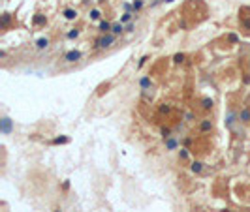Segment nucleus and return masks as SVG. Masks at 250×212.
<instances>
[{
	"instance_id": "nucleus-6",
	"label": "nucleus",
	"mask_w": 250,
	"mask_h": 212,
	"mask_svg": "<svg viewBox=\"0 0 250 212\" xmlns=\"http://www.w3.org/2000/svg\"><path fill=\"white\" fill-rule=\"evenodd\" d=\"M237 115H239V120H241L243 124H248L250 122V111L248 109H241Z\"/></svg>"
},
{
	"instance_id": "nucleus-1",
	"label": "nucleus",
	"mask_w": 250,
	"mask_h": 212,
	"mask_svg": "<svg viewBox=\"0 0 250 212\" xmlns=\"http://www.w3.org/2000/svg\"><path fill=\"white\" fill-rule=\"evenodd\" d=\"M115 43V34L109 32V34H104L102 38H98L94 41V49H105V47H111Z\"/></svg>"
},
{
	"instance_id": "nucleus-29",
	"label": "nucleus",
	"mask_w": 250,
	"mask_h": 212,
	"mask_svg": "<svg viewBox=\"0 0 250 212\" xmlns=\"http://www.w3.org/2000/svg\"><path fill=\"white\" fill-rule=\"evenodd\" d=\"M220 212H231V210H229V208H222Z\"/></svg>"
},
{
	"instance_id": "nucleus-17",
	"label": "nucleus",
	"mask_w": 250,
	"mask_h": 212,
	"mask_svg": "<svg viewBox=\"0 0 250 212\" xmlns=\"http://www.w3.org/2000/svg\"><path fill=\"white\" fill-rule=\"evenodd\" d=\"M9 21H12L9 13H4V15H2V21H0V28H6L8 24H9Z\"/></svg>"
},
{
	"instance_id": "nucleus-11",
	"label": "nucleus",
	"mask_w": 250,
	"mask_h": 212,
	"mask_svg": "<svg viewBox=\"0 0 250 212\" xmlns=\"http://www.w3.org/2000/svg\"><path fill=\"white\" fill-rule=\"evenodd\" d=\"M200 130H201V132H211V130H213V122H211V120H201Z\"/></svg>"
},
{
	"instance_id": "nucleus-15",
	"label": "nucleus",
	"mask_w": 250,
	"mask_h": 212,
	"mask_svg": "<svg viewBox=\"0 0 250 212\" xmlns=\"http://www.w3.org/2000/svg\"><path fill=\"white\" fill-rule=\"evenodd\" d=\"M124 30H126V28L122 27V23H119V24H113V28H111V32H113L115 36H119V34H122V32H124Z\"/></svg>"
},
{
	"instance_id": "nucleus-32",
	"label": "nucleus",
	"mask_w": 250,
	"mask_h": 212,
	"mask_svg": "<svg viewBox=\"0 0 250 212\" xmlns=\"http://www.w3.org/2000/svg\"><path fill=\"white\" fill-rule=\"evenodd\" d=\"M98 2H105V0H98Z\"/></svg>"
},
{
	"instance_id": "nucleus-25",
	"label": "nucleus",
	"mask_w": 250,
	"mask_h": 212,
	"mask_svg": "<svg viewBox=\"0 0 250 212\" xmlns=\"http://www.w3.org/2000/svg\"><path fill=\"white\" fill-rule=\"evenodd\" d=\"M147 60H149V56H147V55H145V56H141V60H139V64H137V68L145 66V62H147Z\"/></svg>"
},
{
	"instance_id": "nucleus-12",
	"label": "nucleus",
	"mask_w": 250,
	"mask_h": 212,
	"mask_svg": "<svg viewBox=\"0 0 250 212\" xmlns=\"http://www.w3.org/2000/svg\"><path fill=\"white\" fill-rule=\"evenodd\" d=\"M66 143H70V137H66V135H62V137H55L53 141H51V144H66Z\"/></svg>"
},
{
	"instance_id": "nucleus-3",
	"label": "nucleus",
	"mask_w": 250,
	"mask_h": 212,
	"mask_svg": "<svg viewBox=\"0 0 250 212\" xmlns=\"http://www.w3.org/2000/svg\"><path fill=\"white\" fill-rule=\"evenodd\" d=\"M81 56H83V53L81 51H68V53L64 55V60L66 62H77V60H81Z\"/></svg>"
},
{
	"instance_id": "nucleus-31",
	"label": "nucleus",
	"mask_w": 250,
	"mask_h": 212,
	"mask_svg": "<svg viewBox=\"0 0 250 212\" xmlns=\"http://www.w3.org/2000/svg\"><path fill=\"white\" fill-rule=\"evenodd\" d=\"M164 2H173V0H164Z\"/></svg>"
},
{
	"instance_id": "nucleus-10",
	"label": "nucleus",
	"mask_w": 250,
	"mask_h": 212,
	"mask_svg": "<svg viewBox=\"0 0 250 212\" xmlns=\"http://www.w3.org/2000/svg\"><path fill=\"white\" fill-rule=\"evenodd\" d=\"M45 21H47V19H45V15L38 13V15L34 17V21H32V23H34V27H42V24H45Z\"/></svg>"
},
{
	"instance_id": "nucleus-22",
	"label": "nucleus",
	"mask_w": 250,
	"mask_h": 212,
	"mask_svg": "<svg viewBox=\"0 0 250 212\" xmlns=\"http://www.w3.org/2000/svg\"><path fill=\"white\" fill-rule=\"evenodd\" d=\"M132 6H134V11H139V9L143 8V0H135Z\"/></svg>"
},
{
	"instance_id": "nucleus-23",
	"label": "nucleus",
	"mask_w": 250,
	"mask_h": 212,
	"mask_svg": "<svg viewBox=\"0 0 250 212\" xmlns=\"http://www.w3.org/2000/svg\"><path fill=\"white\" fill-rule=\"evenodd\" d=\"M66 36H68V40H75V38L79 36V30H70V32L66 34Z\"/></svg>"
},
{
	"instance_id": "nucleus-13",
	"label": "nucleus",
	"mask_w": 250,
	"mask_h": 212,
	"mask_svg": "<svg viewBox=\"0 0 250 212\" xmlns=\"http://www.w3.org/2000/svg\"><path fill=\"white\" fill-rule=\"evenodd\" d=\"M190 169H192V173H201L203 171V163L201 162H192Z\"/></svg>"
},
{
	"instance_id": "nucleus-4",
	"label": "nucleus",
	"mask_w": 250,
	"mask_h": 212,
	"mask_svg": "<svg viewBox=\"0 0 250 212\" xmlns=\"http://www.w3.org/2000/svg\"><path fill=\"white\" fill-rule=\"evenodd\" d=\"M164 144H166V150H175L179 147V141L175 137H167V139H164Z\"/></svg>"
},
{
	"instance_id": "nucleus-30",
	"label": "nucleus",
	"mask_w": 250,
	"mask_h": 212,
	"mask_svg": "<svg viewBox=\"0 0 250 212\" xmlns=\"http://www.w3.org/2000/svg\"><path fill=\"white\" fill-rule=\"evenodd\" d=\"M55 212H62V210H60V208H57V210H55Z\"/></svg>"
},
{
	"instance_id": "nucleus-5",
	"label": "nucleus",
	"mask_w": 250,
	"mask_h": 212,
	"mask_svg": "<svg viewBox=\"0 0 250 212\" xmlns=\"http://www.w3.org/2000/svg\"><path fill=\"white\" fill-rule=\"evenodd\" d=\"M235 118H239V115H235L233 111H228V115H226V126H228V128H233Z\"/></svg>"
},
{
	"instance_id": "nucleus-7",
	"label": "nucleus",
	"mask_w": 250,
	"mask_h": 212,
	"mask_svg": "<svg viewBox=\"0 0 250 212\" xmlns=\"http://www.w3.org/2000/svg\"><path fill=\"white\" fill-rule=\"evenodd\" d=\"M111 28H113V24H111L109 21H102V23H100V32L109 34V32H111Z\"/></svg>"
},
{
	"instance_id": "nucleus-28",
	"label": "nucleus",
	"mask_w": 250,
	"mask_h": 212,
	"mask_svg": "<svg viewBox=\"0 0 250 212\" xmlns=\"http://www.w3.org/2000/svg\"><path fill=\"white\" fill-rule=\"evenodd\" d=\"M229 41H233V43H235V41H237V36L231 34V36H229Z\"/></svg>"
},
{
	"instance_id": "nucleus-26",
	"label": "nucleus",
	"mask_w": 250,
	"mask_h": 212,
	"mask_svg": "<svg viewBox=\"0 0 250 212\" xmlns=\"http://www.w3.org/2000/svg\"><path fill=\"white\" fill-rule=\"evenodd\" d=\"M126 32H134V23H128V24H126Z\"/></svg>"
},
{
	"instance_id": "nucleus-2",
	"label": "nucleus",
	"mask_w": 250,
	"mask_h": 212,
	"mask_svg": "<svg viewBox=\"0 0 250 212\" xmlns=\"http://www.w3.org/2000/svg\"><path fill=\"white\" fill-rule=\"evenodd\" d=\"M12 130H13V122L9 120L8 116H4L2 120H0V132H2L4 135H8V133H12Z\"/></svg>"
},
{
	"instance_id": "nucleus-24",
	"label": "nucleus",
	"mask_w": 250,
	"mask_h": 212,
	"mask_svg": "<svg viewBox=\"0 0 250 212\" xmlns=\"http://www.w3.org/2000/svg\"><path fill=\"white\" fill-rule=\"evenodd\" d=\"M162 137H164V139L171 137V130H169V128H162Z\"/></svg>"
},
{
	"instance_id": "nucleus-8",
	"label": "nucleus",
	"mask_w": 250,
	"mask_h": 212,
	"mask_svg": "<svg viewBox=\"0 0 250 212\" xmlns=\"http://www.w3.org/2000/svg\"><path fill=\"white\" fill-rule=\"evenodd\" d=\"M139 86H141V90H147V88L152 86V83H151L149 77H141V79H139Z\"/></svg>"
},
{
	"instance_id": "nucleus-18",
	"label": "nucleus",
	"mask_w": 250,
	"mask_h": 212,
	"mask_svg": "<svg viewBox=\"0 0 250 212\" xmlns=\"http://www.w3.org/2000/svg\"><path fill=\"white\" fill-rule=\"evenodd\" d=\"M201 105H203V109H213V100H209V98H203L201 100Z\"/></svg>"
},
{
	"instance_id": "nucleus-14",
	"label": "nucleus",
	"mask_w": 250,
	"mask_h": 212,
	"mask_svg": "<svg viewBox=\"0 0 250 212\" xmlns=\"http://www.w3.org/2000/svg\"><path fill=\"white\" fill-rule=\"evenodd\" d=\"M179 160H182V162H188V160H190V152H188L186 148H181V150H179Z\"/></svg>"
},
{
	"instance_id": "nucleus-9",
	"label": "nucleus",
	"mask_w": 250,
	"mask_h": 212,
	"mask_svg": "<svg viewBox=\"0 0 250 212\" xmlns=\"http://www.w3.org/2000/svg\"><path fill=\"white\" fill-rule=\"evenodd\" d=\"M64 17L68 19V21H73L75 17H77V11H75V9H71V8H66V9H64Z\"/></svg>"
},
{
	"instance_id": "nucleus-27",
	"label": "nucleus",
	"mask_w": 250,
	"mask_h": 212,
	"mask_svg": "<svg viewBox=\"0 0 250 212\" xmlns=\"http://www.w3.org/2000/svg\"><path fill=\"white\" fill-rule=\"evenodd\" d=\"M68 188H70V182H68V180H64V182H62V190H68Z\"/></svg>"
},
{
	"instance_id": "nucleus-16",
	"label": "nucleus",
	"mask_w": 250,
	"mask_h": 212,
	"mask_svg": "<svg viewBox=\"0 0 250 212\" xmlns=\"http://www.w3.org/2000/svg\"><path fill=\"white\" fill-rule=\"evenodd\" d=\"M47 45H49V40L47 38H40L38 41H36V47H38V49H45Z\"/></svg>"
},
{
	"instance_id": "nucleus-21",
	"label": "nucleus",
	"mask_w": 250,
	"mask_h": 212,
	"mask_svg": "<svg viewBox=\"0 0 250 212\" xmlns=\"http://www.w3.org/2000/svg\"><path fill=\"white\" fill-rule=\"evenodd\" d=\"M130 21H132V13H130V11H126V13L120 17V23H130Z\"/></svg>"
},
{
	"instance_id": "nucleus-20",
	"label": "nucleus",
	"mask_w": 250,
	"mask_h": 212,
	"mask_svg": "<svg viewBox=\"0 0 250 212\" xmlns=\"http://www.w3.org/2000/svg\"><path fill=\"white\" fill-rule=\"evenodd\" d=\"M100 17H102L100 9H90V19H92V21H98Z\"/></svg>"
},
{
	"instance_id": "nucleus-19",
	"label": "nucleus",
	"mask_w": 250,
	"mask_h": 212,
	"mask_svg": "<svg viewBox=\"0 0 250 212\" xmlns=\"http://www.w3.org/2000/svg\"><path fill=\"white\" fill-rule=\"evenodd\" d=\"M173 62H175V64H182V62H184V55H182V53H177L175 56H173Z\"/></svg>"
}]
</instances>
